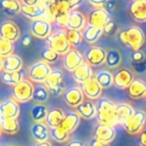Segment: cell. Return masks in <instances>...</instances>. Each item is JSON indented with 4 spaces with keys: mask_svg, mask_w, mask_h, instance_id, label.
Returning a JSON list of instances; mask_svg holds the SVG:
<instances>
[{
    "mask_svg": "<svg viewBox=\"0 0 146 146\" xmlns=\"http://www.w3.org/2000/svg\"><path fill=\"white\" fill-rule=\"evenodd\" d=\"M146 60V55L142 50L133 51L131 54V61L132 63H139Z\"/></svg>",
    "mask_w": 146,
    "mask_h": 146,
    "instance_id": "cell-43",
    "label": "cell"
},
{
    "mask_svg": "<svg viewBox=\"0 0 146 146\" xmlns=\"http://www.w3.org/2000/svg\"><path fill=\"white\" fill-rule=\"evenodd\" d=\"M135 112V109L128 103L115 104V116L117 123L123 124L128 118H130Z\"/></svg>",
    "mask_w": 146,
    "mask_h": 146,
    "instance_id": "cell-28",
    "label": "cell"
},
{
    "mask_svg": "<svg viewBox=\"0 0 146 146\" xmlns=\"http://www.w3.org/2000/svg\"><path fill=\"white\" fill-rule=\"evenodd\" d=\"M48 48L55 51L58 55H65L71 49L66 37V32L62 29H59L52 32L46 40Z\"/></svg>",
    "mask_w": 146,
    "mask_h": 146,
    "instance_id": "cell-4",
    "label": "cell"
},
{
    "mask_svg": "<svg viewBox=\"0 0 146 146\" xmlns=\"http://www.w3.org/2000/svg\"><path fill=\"white\" fill-rule=\"evenodd\" d=\"M116 5H117V2H116L115 0H106L105 5H104V10L106 11L107 13H112L115 11L116 8Z\"/></svg>",
    "mask_w": 146,
    "mask_h": 146,
    "instance_id": "cell-44",
    "label": "cell"
},
{
    "mask_svg": "<svg viewBox=\"0 0 146 146\" xmlns=\"http://www.w3.org/2000/svg\"><path fill=\"white\" fill-rule=\"evenodd\" d=\"M23 79H24L23 73L21 71H17V72H4L3 71L1 73V80L3 83L7 84V85L15 86L20 83Z\"/></svg>",
    "mask_w": 146,
    "mask_h": 146,
    "instance_id": "cell-36",
    "label": "cell"
},
{
    "mask_svg": "<svg viewBox=\"0 0 146 146\" xmlns=\"http://www.w3.org/2000/svg\"><path fill=\"white\" fill-rule=\"evenodd\" d=\"M84 61V56L75 48H71L64 56V68L69 72H73Z\"/></svg>",
    "mask_w": 146,
    "mask_h": 146,
    "instance_id": "cell-12",
    "label": "cell"
},
{
    "mask_svg": "<svg viewBox=\"0 0 146 146\" xmlns=\"http://www.w3.org/2000/svg\"><path fill=\"white\" fill-rule=\"evenodd\" d=\"M3 70V58L0 57V71Z\"/></svg>",
    "mask_w": 146,
    "mask_h": 146,
    "instance_id": "cell-54",
    "label": "cell"
},
{
    "mask_svg": "<svg viewBox=\"0 0 146 146\" xmlns=\"http://www.w3.org/2000/svg\"><path fill=\"white\" fill-rule=\"evenodd\" d=\"M111 20L110 14L106 12L104 9H92L89 12L88 24L97 28L103 29L104 26Z\"/></svg>",
    "mask_w": 146,
    "mask_h": 146,
    "instance_id": "cell-16",
    "label": "cell"
},
{
    "mask_svg": "<svg viewBox=\"0 0 146 146\" xmlns=\"http://www.w3.org/2000/svg\"><path fill=\"white\" fill-rule=\"evenodd\" d=\"M52 27L51 23L47 22L42 19L31 21L30 24V32L34 37L39 39H47L51 34Z\"/></svg>",
    "mask_w": 146,
    "mask_h": 146,
    "instance_id": "cell-11",
    "label": "cell"
},
{
    "mask_svg": "<svg viewBox=\"0 0 146 146\" xmlns=\"http://www.w3.org/2000/svg\"><path fill=\"white\" fill-rule=\"evenodd\" d=\"M49 91L45 87L44 84H38L34 86V92H33L32 100L37 104H43L49 99Z\"/></svg>",
    "mask_w": 146,
    "mask_h": 146,
    "instance_id": "cell-35",
    "label": "cell"
},
{
    "mask_svg": "<svg viewBox=\"0 0 146 146\" xmlns=\"http://www.w3.org/2000/svg\"><path fill=\"white\" fill-rule=\"evenodd\" d=\"M81 89L83 91L84 96H86L88 100L98 99L102 93V88L96 81L95 77L90 78L89 80L81 84Z\"/></svg>",
    "mask_w": 146,
    "mask_h": 146,
    "instance_id": "cell-19",
    "label": "cell"
},
{
    "mask_svg": "<svg viewBox=\"0 0 146 146\" xmlns=\"http://www.w3.org/2000/svg\"><path fill=\"white\" fill-rule=\"evenodd\" d=\"M66 146H86L85 143H84L82 140L79 139H72L70 141L67 142Z\"/></svg>",
    "mask_w": 146,
    "mask_h": 146,
    "instance_id": "cell-49",
    "label": "cell"
},
{
    "mask_svg": "<svg viewBox=\"0 0 146 146\" xmlns=\"http://www.w3.org/2000/svg\"><path fill=\"white\" fill-rule=\"evenodd\" d=\"M118 38L127 48L133 51L140 50L145 43V34L138 26H130L118 33Z\"/></svg>",
    "mask_w": 146,
    "mask_h": 146,
    "instance_id": "cell-1",
    "label": "cell"
},
{
    "mask_svg": "<svg viewBox=\"0 0 146 146\" xmlns=\"http://www.w3.org/2000/svg\"><path fill=\"white\" fill-rule=\"evenodd\" d=\"M59 59V55L55 51L51 50L50 48L46 47L41 51V60L48 63L49 65L55 63Z\"/></svg>",
    "mask_w": 146,
    "mask_h": 146,
    "instance_id": "cell-40",
    "label": "cell"
},
{
    "mask_svg": "<svg viewBox=\"0 0 146 146\" xmlns=\"http://www.w3.org/2000/svg\"><path fill=\"white\" fill-rule=\"evenodd\" d=\"M52 71L51 66L48 63L44 62L42 60H39L37 62L33 63L28 70V76L30 80L37 83H44L46 78L49 76V74Z\"/></svg>",
    "mask_w": 146,
    "mask_h": 146,
    "instance_id": "cell-7",
    "label": "cell"
},
{
    "mask_svg": "<svg viewBox=\"0 0 146 146\" xmlns=\"http://www.w3.org/2000/svg\"><path fill=\"white\" fill-rule=\"evenodd\" d=\"M146 123V112L144 110L137 109L130 118H128L123 124L122 127L124 128L128 134L136 135L139 134L143 130Z\"/></svg>",
    "mask_w": 146,
    "mask_h": 146,
    "instance_id": "cell-6",
    "label": "cell"
},
{
    "mask_svg": "<svg viewBox=\"0 0 146 146\" xmlns=\"http://www.w3.org/2000/svg\"><path fill=\"white\" fill-rule=\"evenodd\" d=\"M73 79L77 83L83 84L90 78L93 77V71L92 68L87 62H83L80 66H78L75 70L72 72Z\"/></svg>",
    "mask_w": 146,
    "mask_h": 146,
    "instance_id": "cell-23",
    "label": "cell"
},
{
    "mask_svg": "<svg viewBox=\"0 0 146 146\" xmlns=\"http://www.w3.org/2000/svg\"><path fill=\"white\" fill-rule=\"evenodd\" d=\"M87 25L86 17L83 13L78 10L70 11L68 14V21H67L66 28L67 30H76L82 31L84 27Z\"/></svg>",
    "mask_w": 146,
    "mask_h": 146,
    "instance_id": "cell-17",
    "label": "cell"
},
{
    "mask_svg": "<svg viewBox=\"0 0 146 146\" xmlns=\"http://www.w3.org/2000/svg\"><path fill=\"white\" fill-rule=\"evenodd\" d=\"M21 35V31L19 26L15 22L10 20L4 21L0 25V38L8 40L14 43L19 40Z\"/></svg>",
    "mask_w": 146,
    "mask_h": 146,
    "instance_id": "cell-8",
    "label": "cell"
},
{
    "mask_svg": "<svg viewBox=\"0 0 146 146\" xmlns=\"http://www.w3.org/2000/svg\"><path fill=\"white\" fill-rule=\"evenodd\" d=\"M79 123H80L79 115L75 111H68L65 114V117L63 119L62 123L59 126V128H61L67 134H70L78 127Z\"/></svg>",
    "mask_w": 146,
    "mask_h": 146,
    "instance_id": "cell-22",
    "label": "cell"
},
{
    "mask_svg": "<svg viewBox=\"0 0 146 146\" xmlns=\"http://www.w3.org/2000/svg\"><path fill=\"white\" fill-rule=\"evenodd\" d=\"M102 30H103V34L111 36V35L116 34V32H117V30H118V26L115 21L111 19V20L104 26V28L102 29Z\"/></svg>",
    "mask_w": 146,
    "mask_h": 146,
    "instance_id": "cell-42",
    "label": "cell"
},
{
    "mask_svg": "<svg viewBox=\"0 0 146 146\" xmlns=\"http://www.w3.org/2000/svg\"><path fill=\"white\" fill-rule=\"evenodd\" d=\"M0 128L6 134H15L19 130V122L15 118L0 117Z\"/></svg>",
    "mask_w": 146,
    "mask_h": 146,
    "instance_id": "cell-32",
    "label": "cell"
},
{
    "mask_svg": "<svg viewBox=\"0 0 146 146\" xmlns=\"http://www.w3.org/2000/svg\"><path fill=\"white\" fill-rule=\"evenodd\" d=\"M30 43H31V37H30V35H27L26 34L22 38V40H21V44H22V46L26 47V46H28V45H30Z\"/></svg>",
    "mask_w": 146,
    "mask_h": 146,
    "instance_id": "cell-52",
    "label": "cell"
},
{
    "mask_svg": "<svg viewBox=\"0 0 146 146\" xmlns=\"http://www.w3.org/2000/svg\"><path fill=\"white\" fill-rule=\"evenodd\" d=\"M64 117H65V113L62 109L57 108V107L51 108V109H48L44 123L48 126L49 129L57 128L62 123Z\"/></svg>",
    "mask_w": 146,
    "mask_h": 146,
    "instance_id": "cell-21",
    "label": "cell"
},
{
    "mask_svg": "<svg viewBox=\"0 0 146 146\" xmlns=\"http://www.w3.org/2000/svg\"><path fill=\"white\" fill-rule=\"evenodd\" d=\"M49 133H50V137L56 142H59V143H64L65 141L68 140L69 137V134H67L66 132H64L59 127L50 129L49 130Z\"/></svg>",
    "mask_w": 146,
    "mask_h": 146,
    "instance_id": "cell-41",
    "label": "cell"
},
{
    "mask_svg": "<svg viewBox=\"0 0 146 146\" xmlns=\"http://www.w3.org/2000/svg\"><path fill=\"white\" fill-rule=\"evenodd\" d=\"M23 60L19 55L11 54L3 58V71L4 72H17L21 71Z\"/></svg>",
    "mask_w": 146,
    "mask_h": 146,
    "instance_id": "cell-26",
    "label": "cell"
},
{
    "mask_svg": "<svg viewBox=\"0 0 146 146\" xmlns=\"http://www.w3.org/2000/svg\"><path fill=\"white\" fill-rule=\"evenodd\" d=\"M96 118L99 124L113 126L117 124L115 116V103L108 98H100L96 105Z\"/></svg>",
    "mask_w": 146,
    "mask_h": 146,
    "instance_id": "cell-2",
    "label": "cell"
},
{
    "mask_svg": "<svg viewBox=\"0 0 146 146\" xmlns=\"http://www.w3.org/2000/svg\"><path fill=\"white\" fill-rule=\"evenodd\" d=\"M48 108L44 104H35L31 109V118L34 122H44L46 118Z\"/></svg>",
    "mask_w": 146,
    "mask_h": 146,
    "instance_id": "cell-37",
    "label": "cell"
},
{
    "mask_svg": "<svg viewBox=\"0 0 146 146\" xmlns=\"http://www.w3.org/2000/svg\"><path fill=\"white\" fill-rule=\"evenodd\" d=\"M20 3L21 5H25V6H35V5H38L39 0H21Z\"/></svg>",
    "mask_w": 146,
    "mask_h": 146,
    "instance_id": "cell-50",
    "label": "cell"
},
{
    "mask_svg": "<svg viewBox=\"0 0 146 146\" xmlns=\"http://www.w3.org/2000/svg\"><path fill=\"white\" fill-rule=\"evenodd\" d=\"M129 14L136 22H145L146 0H133L129 5Z\"/></svg>",
    "mask_w": 146,
    "mask_h": 146,
    "instance_id": "cell-18",
    "label": "cell"
},
{
    "mask_svg": "<svg viewBox=\"0 0 146 146\" xmlns=\"http://www.w3.org/2000/svg\"><path fill=\"white\" fill-rule=\"evenodd\" d=\"M66 37L68 40L70 46L77 48L81 45L83 37H82L81 31H76V30H67L66 31Z\"/></svg>",
    "mask_w": 146,
    "mask_h": 146,
    "instance_id": "cell-38",
    "label": "cell"
},
{
    "mask_svg": "<svg viewBox=\"0 0 146 146\" xmlns=\"http://www.w3.org/2000/svg\"><path fill=\"white\" fill-rule=\"evenodd\" d=\"M89 146H110V145L109 144H106V143H102V142H100V141H98V140L92 138L89 142Z\"/></svg>",
    "mask_w": 146,
    "mask_h": 146,
    "instance_id": "cell-51",
    "label": "cell"
},
{
    "mask_svg": "<svg viewBox=\"0 0 146 146\" xmlns=\"http://www.w3.org/2000/svg\"><path fill=\"white\" fill-rule=\"evenodd\" d=\"M95 79L102 89H107L113 86V74L108 70H100L96 73Z\"/></svg>",
    "mask_w": 146,
    "mask_h": 146,
    "instance_id": "cell-34",
    "label": "cell"
},
{
    "mask_svg": "<svg viewBox=\"0 0 146 146\" xmlns=\"http://www.w3.org/2000/svg\"><path fill=\"white\" fill-rule=\"evenodd\" d=\"M128 95L133 99H140L146 96V82L142 79H134L129 85Z\"/></svg>",
    "mask_w": 146,
    "mask_h": 146,
    "instance_id": "cell-29",
    "label": "cell"
},
{
    "mask_svg": "<svg viewBox=\"0 0 146 146\" xmlns=\"http://www.w3.org/2000/svg\"><path fill=\"white\" fill-rule=\"evenodd\" d=\"M21 13L26 18L30 19L31 21L38 20V19L45 20V18H46V11L39 5H35V6L21 5Z\"/></svg>",
    "mask_w": 146,
    "mask_h": 146,
    "instance_id": "cell-25",
    "label": "cell"
},
{
    "mask_svg": "<svg viewBox=\"0 0 146 146\" xmlns=\"http://www.w3.org/2000/svg\"><path fill=\"white\" fill-rule=\"evenodd\" d=\"M93 136L94 139L98 140V141L102 142V143L109 144L110 142L113 141L116 136L115 128L113 126H108L98 123L94 127Z\"/></svg>",
    "mask_w": 146,
    "mask_h": 146,
    "instance_id": "cell-10",
    "label": "cell"
},
{
    "mask_svg": "<svg viewBox=\"0 0 146 146\" xmlns=\"http://www.w3.org/2000/svg\"><path fill=\"white\" fill-rule=\"evenodd\" d=\"M106 0H88V4L91 5L93 9H103Z\"/></svg>",
    "mask_w": 146,
    "mask_h": 146,
    "instance_id": "cell-45",
    "label": "cell"
},
{
    "mask_svg": "<svg viewBox=\"0 0 146 146\" xmlns=\"http://www.w3.org/2000/svg\"><path fill=\"white\" fill-rule=\"evenodd\" d=\"M81 33L83 40H85V42H87L88 44H93V43L97 42L98 39L101 37V35L103 34V30L101 28L94 27L87 23V25L84 27Z\"/></svg>",
    "mask_w": 146,
    "mask_h": 146,
    "instance_id": "cell-30",
    "label": "cell"
},
{
    "mask_svg": "<svg viewBox=\"0 0 146 146\" xmlns=\"http://www.w3.org/2000/svg\"><path fill=\"white\" fill-rule=\"evenodd\" d=\"M75 112L79 115L80 118H83L85 120H91L96 117V105L91 100L83 101L79 106L75 108Z\"/></svg>",
    "mask_w": 146,
    "mask_h": 146,
    "instance_id": "cell-24",
    "label": "cell"
},
{
    "mask_svg": "<svg viewBox=\"0 0 146 146\" xmlns=\"http://www.w3.org/2000/svg\"><path fill=\"white\" fill-rule=\"evenodd\" d=\"M132 66L137 73H143L146 70V60L139 63H132Z\"/></svg>",
    "mask_w": 146,
    "mask_h": 146,
    "instance_id": "cell-46",
    "label": "cell"
},
{
    "mask_svg": "<svg viewBox=\"0 0 146 146\" xmlns=\"http://www.w3.org/2000/svg\"><path fill=\"white\" fill-rule=\"evenodd\" d=\"M32 146H52L50 142L46 141V142H36L35 144H33Z\"/></svg>",
    "mask_w": 146,
    "mask_h": 146,
    "instance_id": "cell-53",
    "label": "cell"
},
{
    "mask_svg": "<svg viewBox=\"0 0 146 146\" xmlns=\"http://www.w3.org/2000/svg\"><path fill=\"white\" fill-rule=\"evenodd\" d=\"M0 7L3 13L8 16H14L21 12V3L17 0H2Z\"/></svg>",
    "mask_w": 146,
    "mask_h": 146,
    "instance_id": "cell-31",
    "label": "cell"
},
{
    "mask_svg": "<svg viewBox=\"0 0 146 146\" xmlns=\"http://www.w3.org/2000/svg\"><path fill=\"white\" fill-rule=\"evenodd\" d=\"M33 92H34V85L26 79H23L20 83L12 86L11 88L12 98L17 103H25L32 100Z\"/></svg>",
    "mask_w": 146,
    "mask_h": 146,
    "instance_id": "cell-5",
    "label": "cell"
},
{
    "mask_svg": "<svg viewBox=\"0 0 146 146\" xmlns=\"http://www.w3.org/2000/svg\"><path fill=\"white\" fill-rule=\"evenodd\" d=\"M145 99H146V96H145Z\"/></svg>",
    "mask_w": 146,
    "mask_h": 146,
    "instance_id": "cell-57",
    "label": "cell"
},
{
    "mask_svg": "<svg viewBox=\"0 0 146 146\" xmlns=\"http://www.w3.org/2000/svg\"><path fill=\"white\" fill-rule=\"evenodd\" d=\"M122 62V55L116 49H110L106 53L105 63L106 67L109 69H115L121 64Z\"/></svg>",
    "mask_w": 146,
    "mask_h": 146,
    "instance_id": "cell-33",
    "label": "cell"
},
{
    "mask_svg": "<svg viewBox=\"0 0 146 146\" xmlns=\"http://www.w3.org/2000/svg\"><path fill=\"white\" fill-rule=\"evenodd\" d=\"M3 146H15V145H8V144H6V145H3Z\"/></svg>",
    "mask_w": 146,
    "mask_h": 146,
    "instance_id": "cell-55",
    "label": "cell"
},
{
    "mask_svg": "<svg viewBox=\"0 0 146 146\" xmlns=\"http://www.w3.org/2000/svg\"><path fill=\"white\" fill-rule=\"evenodd\" d=\"M49 128L44 122H34L31 125L30 132L32 138L36 142H46L50 137Z\"/></svg>",
    "mask_w": 146,
    "mask_h": 146,
    "instance_id": "cell-20",
    "label": "cell"
},
{
    "mask_svg": "<svg viewBox=\"0 0 146 146\" xmlns=\"http://www.w3.org/2000/svg\"><path fill=\"white\" fill-rule=\"evenodd\" d=\"M14 50V43L3 38H0V57L5 58L9 55L13 54Z\"/></svg>",
    "mask_w": 146,
    "mask_h": 146,
    "instance_id": "cell-39",
    "label": "cell"
},
{
    "mask_svg": "<svg viewBox=\"0 0 146 146\" xmlns=\"http://www.w3.org/2000/svg\"><path fill=\"white\" fill-rule=\"evenodd\" d=\"M106 53L107 51L99 46H93L86 52L85 59L86 62L90 66H99L105 63Z\"/></svg>",
    "mask_w": 146,
    "mask_h": 146,
    "instance_id": "cell-15",
    "label": "cell"
},
{
    "mask_svg": "<svg viewBox=\"0 0 146 146\" xmlns=\"http://www.w3.org/2000/svg\"><path fill=\"white\" fill-rule=\"evenodd\" d=\"M44 85L49 91V93L52 94L53 96L58 97V96L62 95L66 88L63 71L60 69H54L51 71L49 76L44 81Z\"/></svg>",
    "mask_w": 146,
    "mask_h": 146,
    "instance_id": "cell-3",
    "label": "cell"
},
{
    "mask_svg": "<svg viewBox=\"0 0 146 146\" xmlns=\"http://www.w3.org/2000/svg\"><path fill=\"white\" fill-rule=\"evenodd\" d=\"M138 142L140 146H146V129H143L138 134Z\"/></svg>",
    "mask_w": 146,
    "mask_h": 146,
    "instance_id": "cell-47",
    "label": "cell"
},
{
    "mask_svg": "<svg viewBox=\"0 0 146 146\" xmlns=\"http://www.w3.org/2000/svg\"><path fill=\"white\" fill-rule=\"evenodd\" d=\"M0 134H1V128H0Z\"/></svg>",
    "mask_w": 146,
    "mask_h": 146,
    "instance_id": "cell-56",
    "label": "cell"
},
{
    "mask_svg": "<svg viewBox=\"0 0 146 146\" xmlns=\"http://www.w3.org/2000/svg\"><path fill=\"white\" fill-rule=\"evenodd\" d=\"M20 113L19 104L13 98H7L0 102V117L15 118L17 119Z\"/></svg>",
    "mask_w": 146,
    "mask_h": 146,
    "instance_id": "cell-14",
    "label": "cell"
},
{
    "mask_svg": "<svg viewBox=\"0 0 146 146\" xmlns=\"http://www.w3.org/2000/svg\"><path fill=\"white\" fill-rule=\"evenodd\" d=\"M133 80V73L127 68H120L113 74V85L118 89H127Z\"/></svg>",
    "mask_w": 146,
    "mask_h": 146,
    "instance_id": "cell-9",
    "label": "cell"
},
{
    "mask_svg": "<svg viewBox=\"0 0 146 146\" xmlns=\"http://www.w3.org/2000/svg\"><path fill=\"white\" fill-rule=\"evenodd\" d=\"M47 10L50 12V14L53 16L54 20L58 17L64 16V15H68L70 12V7H69L68 1H55L53 0L50 6L47 8Z\"/></svg>",
    "mask_w": 146,
    "mask_h": 146,
    "instance_id": "cell-27",
    "label": "cell"
},
{
    "mask_svg": "<svg viewBox=\"0 0 146 146\" xmlns=\"http://www.w3.org/2000/svg\"><path fill=\"white\" fill-rule=\"evenodd\" d=\"M68 2L69 7H70V11L76 10V8H78L82 4V1H80V0H68Z\"/></svg>",
    "mask_w": 146,
    "mask_h": 146,
    "instance_id": "cell-48",
    "label": "cell"
},
{
    "mask_svg": "<svg viewBox=\"0 0 146 146\" xmlns=\"http://www.w3.org/2000/svg\"><path fill=\"white\" fill-rule=\"evenodd\" d=\"M64 102L70 107L76 108L84 101V94L81 87H70L62 94Z\"/></svg>",
    "mask_w": 146,
    "mask_h": 146,
    "instance_id": "cell-13",
    "label": "cell"
}]
</instances>
